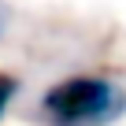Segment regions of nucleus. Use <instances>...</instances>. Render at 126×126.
Here are the masks:
<instances>
[{
  "instance_id": "1",
  "label": "nucleus",
  "mask_w": 126,
  "mask_h": 126,
  "mask_svg": "<svg viewBox=\"0 0 126 126\" xmlns=\"http://www.w3.org/2000/svg\"><path fill=\"white\" fill-rule=\"evenodd\" d=\"M45 126H111L126 115V93L100 74H71L41 93Z\"/></svg>"
},
{
  "instance_id": "2",
  "label": "nucleus",
  "mask_w": 126,
  "mask_h": 126,
  "mask_svg": "<svg viewBox=\"0 0 126 126\" xmlns=\"http://www.w3.org/2000/svg\"><path fill=\"white\" fill-rule=\"evenodd\" d=\"M19 93H22V78L11 74V71H4V74H0V119L8 115V108L15 104Z\"/></svg>"
},
{
  "instance_id": "3",
  "label": "nucleus",
  "mask_w": 126,
  "mask_h": 126,
  "mask_svg": "<svg viewBox=\"0 0 126 126\" xmlns=\"http://www.w3.org/2000/svg\"><path fill=\"white\" fill-rule=\"evenodd\" d=\"M8 22H11V11H8L4 4H0V41L8 37Z\"/></svg>"
}]
</instances>
